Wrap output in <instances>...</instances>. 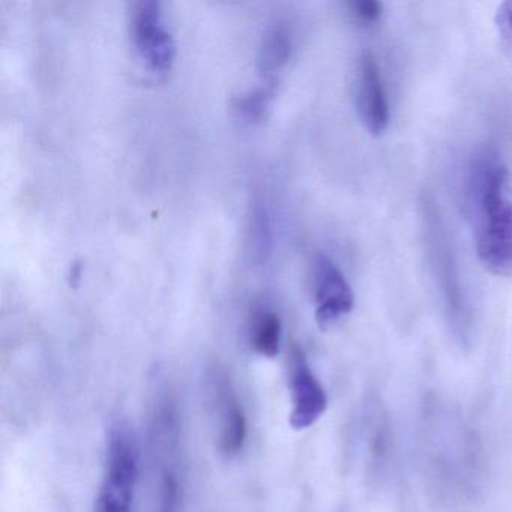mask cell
Instances as JSON below:
<instances>
[{
  "mask_svg": "<svg viewBox=\"0 0 512 512\" xmlns=\"http://www.w3.org/2000/svg\"><path fill=\"white\" fill-rule=\"evenodd\" d=\"M436 212L428 214V236L431 238V247H433L434 262H436L437 272H439L440 283L445 293L446 310H448L449 320L452 322L455 331L464 337L470 328V313L467 310L466 299H464L463 290L458 283L457 272H455L452 256L449 253L448 241H446L445 232L440 227V220L437 221Z\"/></svg>",
  "mask_w": 512,
  "mask_h": 512,
  "instance_id": "5b68a950",
  "label": "cell"
},
{
  "mask_svg": "<svg viewBox=\"0 0 512 512\" xmlns=\"http://www.w3.org/2000/svg\"><path fill=\"white\" fill-rule=\"evenodd\" d=\"M179 499H181V484L175 470H164L161 481L160 508L158 512H178Z\"/></svg>",
  "mask_w": 512,
  "mask_h": 512,
  "instance_id": "7c38bea8",
  "label": "cell"
},
{
  "mask_svg": "<svg viewBox=\"0 0 512 512\" xmlns=\"http://www.w3.org/2000/svg\"><path fill=\"white\" fill-rule=\"evenodd\" d=\"M272 97V86L266 85L263 88L254 89L248 94L242 95L238 100V110L242 116L248 119H257L262 116L263 110L268 106Z\"/></svg>",
  "mask_w": 512,
  "mask_h": 512,
  "instance_id": "8fae6325",
  "label": "cell"
},
{
  "mask_svg": "<svg viewBox=\"0 0 512 512\" xmlns=\"http://www.w3.org/2000/svg\"><path fill=\"white\" fill-rule=\"evenodd\" d=\"M290 398L292 412L290 425L295 430H305L316 424L328 409V395L308 365L301 347L293 344L290 350Z\"/></svg>",
  "mask_w": 512,
  "mask_h": 512,
  "instance_id": "3957f363",
  "label": "cell"
},
{
  "mask_svg": "<svg viewBox=\"0 0 512 512\" xmlns=\"http://www.w3.org/2000/svg\"><path fill=\"white\" fill-rule=\"evenodd\" d=\"M494 23L500 38V46L509 56H512V0L499 5Z\"/></svg>",
  "mask_w": 512,
  "mask_h": 512,
  "instance_id": "4fadbf2b",
  "label": "cell"
},
{
  "mask_svg": "<svg viewBox=\"0 0 512 512\" xmlns=\"http://www.w3.org/2000/svg\"><path fill=\"white\" fill-rule=\"evenodd\" d=\"M472 197L476 251L496 277L512 275V176L496 158H482L473 172Z\"/></svg>",
  "mask_w": 512,
  "mask_h": 512,
  "instance_id": "6da1fadb",
  "label": "cell"
},
{
  "mask_svg": "<svg viewBox=\"0 0 512 512\" xmlns=\"http://www.w3.org/2000/svg\"><path fill=\"white\" fill-rule=\"evenodd\" d=\"M221 400V451L227 457H236L244 449L247 440V416L244 407L233 394L229 383L220 386Z\"/></svg>",
  "mask_w": 512,
  "mask_h": 512,
  "instance_id": "ba28073f",
  "label": "cell"
},
{
  "mask_svg": "<svg viewBox=\"0 0 512 512\" xmlns=\"http://www.w3.org/2000/svg\"><path fill=\"white\" fill-rule=\"evenodd\" d=\"M349 8L364 23L377 22L383 13V5L376 0H355L350 2Z\"/></svg>",
  "mask_w": 512,
  "mask_h": 512,
  "instance_id": "5bb4252c",
  "label": "cell"
},
{
  "mask_svg": "<svg viewBox=\"0 0 512 512\" xmlns=\"http://www.w3.org/2000/svg\"><path fill=\"white\" fill-rule=\"evenodd\" d=\"M281 319L275 311H263L254 320L251 346L265 358H275L280 352Z\"/></svg>",
  "mask_w": 512,
  "mask_h": 512,
  "instance_id": "9c48e42d",
  "label": "cell"
},
{
  "mask_svg": "<svg viewBox=\"0 0 512 512\" xmlns=\"http://www.w3.org/2000/svg\"><path fill=\"white\" fill-rule=\"evenodd\" d=\"M290 53V41L287 32L281 26H275L263 38L260 49V67L265 71H275L287 61Z\"/></svg>",
  "mask_w": 512,
  "mask_h": 512,
  "instance_id": "30bf717a",
  "label": "cell"
},
{
  "mask_svg": "<svg viewBox=\"0 0 512 512\" xmlns=\"http://www.w3.org/2000/svg\"><path fill=\"white\" fill-rule=\"evenodd\" d=\"M358 112L365 128L380 136L388 128L389 103L382 71L373 52H364L359 61Z\"/></svg>",
  "mask_w": 512,
  "mask_h": 512,
  "instance_id": "52a82bcc",
  "label": "cell"
},
{
  "mask_svg": "<svg viewBox=\"0 0 512 512\" xmlns=\"http://www.w3.org/2000/svg\"><path fill=\"white\" fill-rule=\"evenodd\" d=\"M134 43L149 67L155 71L169 70L175 59V41L164 26L161 7L154 0L134 5L131 13Z\"/></svg>",
  "mask_w": 512,
  "mask_h": 512,
  "instance_id": "277c9868",
  "label": "cell"
},
{
  "mask_svg": "<svg viewBox=\"0 0 512 512\" xmlns=\"http://www.w3.org/2000/svg\"><path fill=\"white\" fill-rule=\"evenodd\" d=\"M139 475V448L127 425H116L107 443L106 472L97 512H131Z\"/></svg>",
  "mask_w": 512,
  "mask_h": 512,
  "instance_id": "7a4b0ae2",
  "label": "cell"
},
{
  "mask_svg": "<svg viewBox=\"0 0 512 512\" xmlns=\"http://www.w3.org/2000/svg\"><path fill=\"white\" fill-rule=\"evenodd\" d=\"M316 320L322 328L334 325L352 311L355 304L352 287L343 272L328 257L320 256L314 277Z\"/></svg>",
  "mask_w": 512,
  "mask_h": 512,
  "instance_id": "8992f818",
  "label": "cell"
}]
</instances>
